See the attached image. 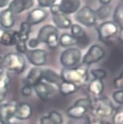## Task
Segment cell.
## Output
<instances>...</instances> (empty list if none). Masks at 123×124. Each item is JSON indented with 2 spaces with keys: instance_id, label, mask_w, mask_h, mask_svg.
Returning <instances> with one entry per match:
<instances>
[{
  "instance_id": "6da1fadb",
  "label": "cell",
  "mask_w": 123,
  "mask_h": 124,
  "mask_svg": "<svg viewBox=\"0 0 123 124\" xmlns=\"http://www.w3.org/2000/svg\"><path fill=\"white\" fill-rule=\"evenodd\" d=\"M60 76L63 81L74 84L78 87L87 83L89 80V70L87 66L64 68Z\"/></svg>"
},
{
  "instance_id": "7a4b0ae2",
  "label": "cell",
  "mask_w": 123,
  "mask_h": 124,
  "mask_svg": "<svg viewBox=\"0 0 123 124\" xmlns=\"http://www.w3.org/2000/svg\"><path fill=\"white\" fill-rule=\"evenodd\" d=\"M37 39L40 43L47 44L51 48H56L59 46L58 29L52 25H45L39 31Z\"/></svg>"
},
{
  "instance_id": "3957f363",
  "label": "cell",
  "mask_w": 123,
  "mask_h": 124,
  "mask_svg": "<svg viewBox=\"0 0 123 124\" xmlns=\"http://www.w3.org/2000/svg\"><path fill=\"white\" fill-rule=\"evenodd\" d=\"M2 65H4V67L7 70L19 74L25 70L26 60L20 54L9 53L2 59Z\"/></svg>"
},
{
  "instance_id": "277c9868",
  "label": "cell",
  "mask_w": 123,
  "mask_h": 124,
  "mask_svg": "<svg viewBox=\"0 0 123 124\" xmlns=\"http://www.w3.org/2000/svg\"><path fill=\"white\" fill-rule=\"evenodd\" d=\"M92 103L89 98L79 99L72 107L67 109L68 117L74 119L82 118L92 109Z\"/></svg>"
},
{
  "instance_id": "5b68a950",
  "label": "cell",
  "mask_w": 123,
  "mask_h": 124,
  "mask_svg": "<svg viewBox=\"0 0 123 124\" xmlns=\"http://www.w3.org/2000/svg\"><path fill=\"white\" fill-rule=\"evenodd\" d=\"M91 110L96 117H108L113 114L114 107L108 98L99 97L92 103Z\"/></svg>"
},
{
  "instance_id": "8992f818",
  "label": "cell",
  "mask_w": 123,
  "mask_h": 124,
  "mask_svg": "<svg viewBox=\"0 0 123 124\" xmlns=\"http://www.w3.org/2000/svg\"><path fill=\"white\" fill-rule=\"evenodd\" d=\"M30 32L31 26H29L26 21L22 22L19 31H17V38L15 44L17 51L21 54H25L28 50L27 42L29 40Z\"/></svg>"
},
{
  "instance_id": "52a82bcc",
  "label": "cell",
  "mask_w": 123,
  "mask_h": 124,
  "mask_svg": "<svg viewBox=\"0 0 123 124\" xmlns=\"http://www.w3.org/2000/svg\"><path fill=\"white\" fill-rule=\"evenodd\" d=\"M81 59V52L79 48H68L65 50L60 57V62L65 68L76 66Z\"/></svg>"
},
{
  "instance_id": "ba28073f",
  "label": "cell",
  "mask_w": 123,
  "mask_h": 124,
  "mask_svg": "<svg viewBox=\"0 0 123 124\" xmlns=\"http://www.w3.org/2000/svg\"><path fill=\"white\" fill-rule=\"evenodd\" d=\"M97 31L99 39L106 43L118 35L119 27L114 21H106L99 26Z\"/></svg>"
},
{
  "instance_id": "9c48e42d",
  "label": "cell",
  "mask_w": 123,
  "mask_h": 124,
  "mask_svg": "<svg viewBox=\"0 0 123 124\" xmlns=\"http://www.w3.org/2000/svg\"><path fill=\"white\" fill-rule=\"evenodd\" d=\"M75 18L77 21L87 27L94 26L97 21L94 10L89 6H84L79 10Z\"/></svg>"
},
{
  "instance_id": "30bf717a",
  "label": "cell",
  "mask_w": 123,
  "mask_h": 124,
  "mask_svg": "<svg viewBox=\"0 0 123 124\" xmlns=\"http://www.w3.org/2000/svg\"><path fill=\"white\" fill-rule=\"evenodd\" d=\"M106 54L104 49L99 45H92L83 57V64L86 66L100 61Z\"/></svg>"
},
{
  "instance_id": "8fae6325",
  "label": "cell",
  "mask_w": 123,
  "mask_h": 124,
  "mask_svg": "<svg viewBox=\"0 0 123 124\" xmlns=\"http://www.w3.org/2000/svg\"><path fill=\"white\" fill-rule=\"evenodd\" d=\"M18 102L10 101L0 104V123L1 124H10L11 119L15 116Z\"/></svg>"
},
{
  "instance_id": "7c38bea8",
  "label": "cell",
  "mask_w": 123,
  "mask_h": 124,
  "mask_svg": "<svg viewBox=\"0 0 123 124\" xmlns=\"http://www.w3.org/2000/svg\"><path fill=\"white\" fill-rule=\"evenodd\" d=\"M25 54L29 62L35 66H43L47 62V53L43 49L35 48L27 50Z\"/></svg>"
},
{
  "instance_id": "4fadbf2b",
  "label": "cell",
  "mask_w": 123,
  "mask_h": 124,
  "mask_svg": "<svg viewBox=\"0 0 123 124\" xmlns=\"http://www.w3.org/2000/svg\"><path fill=\"white\" fill-rule=\"evenodd\" d=\"M33 87L36 94L39 97V98L40 100L44 101H48L50 95L53 94L56 90L54 86H52L51 85L48 83L43 82H39L38 84L35 85Z\"/></svg>"
},
{
  "instance_id": "5bb4252c",
  "label": "cell",
  "mask_w": 123,
  "mask_h": 124,
  "mask_svg": "<svg viewBox=\"0 0 123 124\" xmlns=\"http://www.w3.org/2000/svg\"><path fill=\"white\" fill-rule=\"evenodd\" d=\"M48 13L45 10L41 8H35L29 13L26 22L31 27L37 25V24L43 21L48 17Z\"/></svg>"
},
{
  "instance_id": "9a60e30c",
  "label": "cell",
  "mask_w": 123,
  "mask_h": 124,
  "mask_svg": "<svg viewBox=\"0 0 123 124\" xmlns=\"http://www.w3.org/2000/svg\"><path fill=\"white\" fill-rule=\"evenodd\" d=\"M10 82L11 78L8 72L5 70H0V103L5 100Z\"/></svg>"
},
{
  "instance_id": "2e32d148",
  "label": "cell",
  "mask_w": 123,
  "mask_h": 124,
  "mask_svg": "<svg viewBox=\"0 0 123 124\" xmlns=\"http://www.w3.org/2000/svg\"><path fill=\"white\" fill-rule=\"evenodd\" d=\"M34 5V0H13L9 4L8 9L13 14H19L29 10Z\"/></svg>"
},
{
  "instance_id": "e0dca14e",
  "label": "cell",
  "mask_w": 123,
  "mask_h": 124,
  "mask_svg": "<svg viewBox=\"0 0 123 124\" xmlns=\"http://www.w3.org/2000/svg\"><path fill=\"white\" fill-rule=\"evenodd\" d=\"M59 5L60 11L67 16L75 13L79 10L81 2L80 0H61Z\"/></svg>"
},
{
  "instance_id": "ac0fdd59",
  "label": "cell",
  "mask_w": 123,
  "mask_h": 124,
  "mask_svg": "<svg viewBox=\"0 0 123 124\" xmlns=\"http://www.w3.org/2000/svg\"><path fill=\"white\" fill-rule=\"evenodd\" d=\"M71 35L77 40V44L82 46H87L89 44V38L87 36L84 29L79 24H72L70 27Z\"/></svg>"
},
{
  "instance_id": "d6986e66",
  "label": "cell",
  "mask_w": 123,
  "mask_h": 124,
  "mask_svg": "<svg viewBox=\"0 0 123 124\" xmlns=\"http://www.w3.org/2000/svg\"><path fill=\"white\" fill-rule=\"evenodd\" d=\"M17 38V31L5 30L0 27V43L10 46H15Z\"/></svg>"
},
{
  "instance_id": "ffe728a7",
  "label": "cell",
  "mask_w": 123,
  "mask_h": 124,
  "mask_svg": "<svg viewBox=\"0 0 123 124\" xmlns=\"http://www.w3.org/2000/svg\"><path fill=\"white\" fill-rule=\"evenodd\" d=\"M32 113V108L27 102H21L18 104L15 117L18 120H27L29 119Z\"/></svg>"
},
{
  "instance_id": "44dd1931",
  "label": "cell",
  "mask_w": 123,
  "mask_h": 124,
  "mask_svg": "<svg viewBox=\"0 0 123 124\" xmlns=\"http://www.w3.org/2000/svg\"><path fill=\"white\" fill-rule=\"evenodd\" d=\"M14 14L8 9H5L0 13V25L5 30H10L14 26Z\"/></svg>"
},
{
  "instance_id": "7402d4cb",
  "label": "cell",
  "mask_w": 123,
  "mask_h": 124,
  "mask_svg": "<svg viewBox=\"0 0 123 124\" xmlns=\"http://www.w3.org/2000/svg\"><path fill=\"white\" fill-rule=\"evenodd\" d=\"M52 20L57 28L59 29H68L72 25L70 18L62 12L52 15Z\"/></svg>"
},
{
  "instance_id": "603a6c76",
  "label": "cell",
  "mask_w": 123,
  "mask_h": 124,
  "mask_svg": "<svg viewBox=\"0 0 123 124\" xmlns=\"http://www.w3.org/2000/svg\"><path fill=\"white\" fill-rule=\"evenodd\" d=\"M42 73H43V69L41 68H32L26 78L25 85H29L32 87L37 84H38L39 82H42L43 80Z\"/></svg>"
},
{
  "instance_id": "cb8c5ba5",
  "label": "cell",
  "mask_w": 123,
  "mask_h": 124,
  "mask_svg": "<svg viewBox=\"0 0 123 124\" xmlns=\"http://www.w3.org/2000/svg\"><path fill=\"white\" fill-rule=\"evenodd\" d=\"M42 79L45 80L47 83L57 85L58 86L63 81L61 76L51 69H43Z\"/></svg>"
},
{
  "instance_id": "d4e9b609",
  "label": "cell",
  "mask_w": 123,
  "mask_h": 124,
  "mask_svg": "<svg viewBox=\"0 0 123 124\" xmlns=\"http://www.w3.org/2000/svg\"><path fill=\"white\" fill-rule=\"evenodd\" d=\"M104 90V84L102 80L94 79L88 85V91L89 93L96 97L99 98Z\"/></svg>"
},
{
  "instance_id": "484cf974",
  "label": "cell",
  "mask_w": 123,
  "mask_h": 124,
  "mask_svg": "<svg viewBox=\"0 0 123 124\" xmlns=\"http://www.w3.org/2000/svg\"><path fill=\"white\" fill-rule=\"evenodd\" d=\"M62 116L57 111H52L47 116H43L40 119V124H62Z\"/></svg>"
},
{
  "instance_id": "4316f807",
  "label": "cell",
  "mask_w": 123,
  "mask_h": 124,
  "mask_svg": "<svg viewBox=\"0 0 123 124\" xmlns=\"http://www.w3.org/2000/svg\"><path fill=\"white\" fill-rule=\"evenodd\" d=\"M78 87L72 83L62 81L59 85V93L63 95H69L70 94L75 93Z\"/></svg>"
},
{
  "instance_id": "83f0119b",
  "label": "cell",
  "mask_w": 123,
  "mask_h": 124,
  "mask_svg": "<svg viewBox=\"0 0 123 124\" xmlns=\"http://www.w3.org/2000/svg\"><path fill=\"white\" fill-rule=\"evenodd\" d=\"M77 44V40L73 38L70 34L64 33L59 38V45L62 47L67 48Z\"/></svg>"
},
{
  "instance_id": "f1b7e54d",
  "label": "cell",
  "mask_w": 123,
  "mask_h": 124,
  "mask_svg": "<svg viewBox=\"0 0 123 124\" xmlns=\"http://www.w3.org/2000/svg\"><path fill=\"white\" fill-rule=\"evenodd\" d=\"M114 22L119 27L120 30H122L123 27V8L122 3H119L114 11Z\"/></svg>"
},
{
  "instance_id": "f546056e",
  "label": "cell",
  "mask_w": 123,
  "mask_h": 124,
  "mask_svg": "<svg viewBox=\"0 0 123 124\" xmlns=\"http://www.w3.org/2000/svg\"><path fill=\"white\" fill-rule=\"evenodd\" d=\"M112 8L109 5H102L97 10L94 11L96 18L100 19V20H103L106 18H108L111 13Z\"/></svg>"
},
{
  "instance_id": "4dcf8cb0",
  "label": "cell",
  "mask_w": 123,
  "mask_h": 124,
  "mask_svg": "<svg viewBox=\"0 0 123 124\" xmlns=\"http://www.w3.org/2000/svg\"><path fill=\"white\" fill-rule=\"evenodd\" d=\"M90 73L92 75V77H94V79H96L103 80V79H105L107 77L106 71L103 69H101V68L92 69L90 71Z\"/></svg>"
},
{
  "instance_id": "1f68e13d",
  "label": "cell",
  "mask_w": 123,
  "mask_h": 124,
  "mask_svg": "<svg viewBox=\"0 0 123 124\" xmlns=\"http://www.w3.org/2000/svg\"><path fill=\"white\" fill-rule=\"evenodd\" d=\"M113 99L114 101L119 104H123V90H118L113 93Z\"/></svg>"
},
{
  "instance_id": "d6a6232c",
  "label": "cell",
  "mask_w": 123,
  "mask_h": 124,
  "mask_svg": "<svg viewBox=\"0 0 123 124\" xmlns=\"http://www.w3.org/2000/svg\"><path fill=\"white\" fill-rule=\"evenodd\" d=\"M113 123L114 124H122L123 122V112L122 109L118 110L115 115H114L113 118Z\"/></svg>"
},
{
  "instance_id": "836d02e7",
  "label": "cell",
  "mask_w": 123,
  "mask_h": 124,
  "mask_svg": "<svg viewBox=\"0 0 123 124\" xmlns=\"http://www.w3.org/2000/svg\"><path fill=\"white\" fill-rule=\"evenodd\" d=\"M37 2L41 8H50L55 4L56 0H37Z\"/></svg>"
},
{
  "instance_id": "e575fe53",
  "label": "cell",
  "mask_w": 123,
  "mask_h": 124,
  "mask_svg": "<svg viewBox=\"0 0 123 124\" xmlns=\"http://www.w3.org/2000/svg\"><path fill=\"white\" fill-rule=\"evenodd\" d=\"M114 85L116 88H117L119 90H122V87H123V75H122V73H120V75L117 78L114 79Z\"/></svg>"
},
{
  "instance_id": "d590c367",
  "label": "cell",
  "mask_w": 123,
  "mask_h": 124,
  "mask_svg": "<svg viewBox=\"0 0 123 124\" xmlns=\"http://www.w3.org/2000/svg\"><path fill=\"white\" fill-rule=\"evenodd\" d=\"M32 93V87L29 85H25L21 89V93L23 96H29Z\"/></svg>"
},
{
  "instance_id": "8d00e7d4",
  "label": "cell",
  "mask_w": 123,
  "mask_h": 124,
  "mask_svg": "<svg viewBox=\"0 0 123 124\" xmlns=\"http://www.w3.org/2000/svg\"><path fill=\"white\" fill-rule=\"evenodd\" d=\"M39 43H40V42H39V40H38L37 38H32V39H30V40H29V42H28L29 46L30 48H37V47L38 46Z\"/></svg>"
},
{
  "instance_id": "74e56055",
  "label": "cell",
  "mask_w": 123,
  "mask_h": 124,
  "mask_svg": "<svg viewBox=\"0 0 123 124\" xmlns=\"http://www.w3.org/2000/svg\"><path fill=\"white\" fill-rule=\"evenodd\" d=\"M50 11L52 13V15L54 14H57L58 13H60V8H59V5L57 4H54L52 6L50 7Z\"/></svg>"
},
{
  "instance_id": "f35d334b",
  "label": "cell",
  "mask_w": 123,
  "mask_h": 124,
  "mask_svg": "<svg viewBox=\"0 0 123 124\" xmlns=\"http://www.w3.org/2000/svg\"><path fill=\"white\" fill-rule=\"evenodd\" d=\"M92 115V117H91L89 119V121L87 124H102L99 120L97 119V117L95 116H94L93 115Z\"/></svg>"
},
{
  "instance_id": "ab89813d",
  "label": "cell",
  "mask_w": 123,
  "mask_h": 124,
  "mask_svg": "<svg viewBox=\"0 0 123 124\" xmlns=\"http://www.w3.org/2000/svg\"><path fill=\"white\" fill-rule=\"evenodd\" d=\"M9 5V0H0V8H3Z\"/></svg>"
},
{
  "instance_id": "60d3db41",
  "label": "cell",
  "mask_w": 123,
  "mask_h": 124,
  "mask_svg": "<svg viewBox=\"0 0 123 124\" xmlns=\"http://www.w3.org/2000/svg\"><path fill=\"white\" fill-rule=\"evenodd\" d=\"M99 2L103 5H109V4H110V2H111V0H99Z\"/></svg>"
},
{
  "instance_id": "b9f144b4",
  "label": "cell",
  "mask_w": 123,
  "mask_h": 124,
  "mask_svg": "<svg viewBox=\"0 0 123 124\" xmlns=\"http://www.w3.org/2000/svg\"><path fill=\"white\" fill-rule=\"evenodd\" d=\"M2 65V58L0 56V68H1Z\"/></svg>"
},
{
  "instance_id": "7bdbcfd3",
  "label": "cell",
  "mask_w": 123,
  "mask_h": 124,
  "mask_svg": "<svg viewBox=\"0 0 123 124\" xmlns=\"http://www.w3.org/2000/svg\"><path fill=\"white\" fill-rule=\"evenodd\" d=\"M10 124H22L21 123H10Z\"/></svg>"
}]
</instances>
